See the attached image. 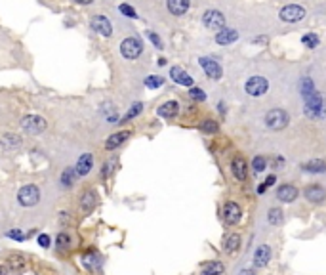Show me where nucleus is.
Returning <instances> with one entry per match:
<instances>
[{
	"instance_id": "nucleus-11",
	"label": "nucleus",
	"mask_w": 326,
	"mask_h": 275,
	"mask_svg": "<svg viewBox=\"0 0 326 275\" xmlns=\"http://www.w3.org/2000/svg\"><path fill=\"white\" fill-rule=\"evenodd\" d=\"M92 29L94 31H97L99 35H103V37H111L113 35V25L109 21L107 18H103V16H96V18H92Z\"/></svg>"
},
{
	"instance_id": "nucleus-25",
	"label": "nucleus",
	"mask_w": 326,
	"mask_h": 275,
	"mask_svg": "<svg viewBox=\"0 0 326 275\" xmlns=\"http://www.w3.org/2000/svg\"><path fill=\"white\" fill-rule=\"evenodd\" d=\"M304 170L307 172H326V162L325 160H309L304 164Z\"/></svg>"
},
{
	"instance_id": "nucleus-29",
	"label": "nucleus",
	"mask_w": 326,
	"mask_h": 275,
	"mask_svg": "<svg viewBox=\"0 0 326 275\" xmlns=\"http://www.w3.org/2000/svg\"><path fill=\"white\" fill-rule=\"evenodd\" d=\"M75 178H77V170L75 168H65V172L61 174V183L67 185V187H71L75 183Z\"/></svg>"
},
{
	"instance_id": "nucleus-14",
	"label": "nucleus",
	"mask_w": 326,
	"mask_h": 275,
	"mask_svg": "<svg viewBox=\"0 0 326 275\" xmlns=\"http://www.w3.org/2000/svg\"><path fill=\"white\" fill-rule=\"evenodd\" d=\"M305 199L311 203H323L326 199V191L321 185H309L305 189Z\"/></svg>"
},
{
	"instance_id": "nucleus-2",
	"label": "nucleus",
	"mask_w": 326,
	"mask_h": 275,
	"mask_svg": "<svg viewBox=\"0 0 326 275\" xmlns=\"http://www.w3.org/2000/svg\"><path fill=\"white\" fill-rule=\"evenodd\" d=\"M21 128L27 134L37 136V134H40V132L46 130V120L42 117H38V115H27V117L21 118Z\"/></svg>"
},
{
	"instance_id": "nucleus-19",
	"label": "nucleus",
	"mask_w": 326,
	"mask_h": 275,
	"mask_svg": "<svg viewBox=\"0 0 326 275\" xmlns=\"http://www.w3.org/2000/svg\"><path fill=\"white\" fill-rule=\"evenodd\" d=\"M130 138V132L128 130H122V132H116V134H113L111 138H107V143H105V147L107 149H116L118 145H122L126 139Z\"/></svg>"
},
{
	"instance_id": "nucleus-24",
	"label": "nucleus",
	"mask_w": 326,
	"mask_h": 275,
	"mask_svg": "<svg viewBox=\"0 0 326 275\" xmlns=\"http://www.w3.org/2000/svg\"><path fill=\"white\" fill-rule=\"evenodd\" d=\"M94 205H96V195H94L92 191H86V193L82 195V199H80V208H82L84 212H92Z\"/></svg>"
},
{
	"instance_id": "nucleus-35",
	"label": "nucleus",
	"mask_w": 326,
	"mask_h": 275,
	"mask_svg": "<svg viewBox=\"0 0 326 275\" xmlns=\"http://www.w3.org/2000/svg\"><path fill=\"white\" fill-rule=\"evenodd\" d=\"M58 245H59V249H69L71 239H69L67 233H59V235H58Z\"/></svg>"
},
{
	"instance_id": "nucleus-1",
	"label": "nucleus",
	"mask_w": 326,
	"mask_h": 275,
	"mask_svg": "<svg viewBox=\"0 0 326 275\" xmlns=\"http://www.w3.org/2000/svg\"><path fill=\"white\" fill-rule=\"evenodd\" d=\"M325 103H323V98L319 92H313L309 98H305V113L311 118H317V117H323L325 115Z\"/></svg>"
},
{
	"instance_id": "nucleus-39",
	"label": "nucleus",
	"mask_w": 326,
	"mask_h": 275,
	"mask_svg": "<svg viewBox=\"0 0 326 275\" xmlns=\"http://www.w3.org/2000/svg\"><path fill=\"white\" fill-rule=\"evenodd\" d=\"M147 37H149V40H151V42L156 46V48H164V46H162V40H160V39H158V37H156L153 31H147Z\"/></svg>"
},
{
	"instance_id": "nucleus-32",
	"label": "nucleus",
	"mask_w": 326,
	"mask_h": 275,
	"mask_svg": "<svg viewBox=\"0 0 326 275\" xmlns=\"http://www.w3.org/2000/svg\"><path fill=\"white\" fill-rule=\"evenodd\" d=\"M2 145L4 147H18V145H21V139L18 136H4L2 138Z\"/></svg>"
},
{
	"instance_id": "nucleus-44",
	"label": "nucleus",
	"mask_w": 326,
	"mask_h": 275,
	"mask_svg": "<svg viewBox=\"0 0 326 275\" xmlns=\"http://www.w3.org/2000/svg\"><path fill=\"white\" fill-rule=\"evenodd\" d=\"M240 275H254V274H252L250 270H242V272H240Z\"/></svg>"
},
{
	"instance_id": "nucleus-34",
	"label": "nucleus",
	"mask_w": 326,
	"mask_h": 275,
	"mask_svg": "<svg viewBox=\"0 0 326 275\" xmlns=\"http://www.w3.org/2000/svg\"><path fill=\"white\" fill-rule=\"evenodd\" d=\"M200 128H202L204 132H210V134H212V132H216L217 130V122L216 120H210V118H208V120H204V122L200 124Z\"/></svg>"
},
{
	"instance_id": "nucleus-43",
	"label": "nucleus",
	"mask_w": 326,
	"mask_h": 275,
	"mask_svg": "<svg viewBox=\"0 0 326 275\" xmlns=\"http://www.w3.org/2000/svg\"><path fill=\"white\" fill-rule=\"evenodd\" d=\"M265 189H267V187H265V183H261L260 187H258V193H263V191H265Z\"/></svg>"
},
{
	"instance_id": "nucleus-7",
	"label": "nucleus",
	"mask_w": 326,
	"mask_h": 275,
	"mask_svg": "<svg viewBox=\"0 0 326 275\" xmlns=\"http://www.w3.org/2000/svg\"><path fill=\"white\" fill-rule=\"evenodd\" d=\"M279 18H281L283 21H288V23L302 21L305 18V10L302 6H298V4H288V6H284L283 10H281Z\"/></svg>"
},
{
	"instance_id": "nucleus-37",
	"label": "nucleus",
	"mask_w": 326,
	"mask_h": 275,
	"mask_svg": "<svg viewBox=\"0 0 326 275\" xmlns=\"http://www.w3.org/2000/svg\"><path fill=\"white\" fill-rule=\"evenodd\" d=\"M189 94H191L193 99H198V101H204V99H206V94L200 90V88H191Z\"/></svg>"
},
{
	"instance_id": "nucleus-17",
	"label": "nucleus",
	"mask_w": 326,
	"mask_h": 275,
	"mask_svg": "<svg viewBox=\"0 0 326 275\" xmlns=\"http://www.w3.org/2000/svg\"><path fill=\"white\" fill-rule=\"evenodd\" d=\"M277 197L283 201V203H292L296 197H298V189L294 185H281L277 189Z\"/></svg>"
},
{
	"instance_id": "nucleus-13",
	"label": "nucleus",
	"mask_w": 326,
	"mask_h": 275,
	"mask_svg": "<svg viewBox=\"0 0 326 275\" xmlns=\"http://www.w3.org/2000/svg\"><path fill=\"white\" fill-rule=\"evenodd\" d=\"M170 77L174 82L181 84V86H193V77H189V73H185L181 67L170 69Z\"/></svg>"
},
{
	"instance_id": "nucleus-9",
	"label": "nucleus",
	"mask_w": 326,
	"mask_h": 275,
	"mask_svg": "<svg viewBox=\"0 0 326 275\" xmlns=\"http://www.w3.org/2000/svg\"><path fill=\"white\" fill-rule=\"evenodd\" d=\"M240 216H242V208H240L237 203H227V205L223 206V220H225L229 226L239 224Z\"/></svg>"
},
{
	"instance_id": "nucleus-18",
	"label": "nucleus",
	"mask_w": 326,
	"mask_h": 275,
	"mask_svg": "<svg viewBox=\"0 0 326 275\" xmlns=\"http://www.w3.org/2000/svg\"><path fill=\"white\" fill-rule=\"evenodd\" d=\"M166 6H168V10H170V14H174V16H183V14L189 10V0H168Z\"/></svg>"
},
{
	"instance_id": "nucleus-31",
	"label": "nucleus",
	"mask_w": 326,
	"mask_h": 275,
	"mask_svg": "<svg viewBox=\"0 0 326 275\" xmlns=\"http://www.w3.org/2000/svg\"><path fill=\"white\" fill-rule=\"evenodd\" d=\"M302 42H304L307 48H317L319 46V42H321V39L317 37V35H304V39H302Z\"/></svg>"
},
{
	"instance_id": "nucleus-23",
	"label": "nucleus",
	"mask_w": 326,
	"mask_h": 275,
	"mask_svg": "<svg viewBox=\"0 0 326 275\" xmlns=\"http://www.w3.org/2000/svg\"><path fill=\"white\" fill-rule=\"evenodd\" d=\"M240 247V235L237 233H233V235H229L227 239H225V245H223V249L225 252H229V254H233V252H237Z\"/></svg>"
},
{
	"instance_id": "nucleus-10",
	"label": "nucleus",
	"mask_w": 326,
	"mask_h": 275,
	"mask_svg": "<svg viewBox=\"0 0 326 275\" xmlns=\"http://www.w3.org/2000/svg\"><path fill=\"white\" fill-rule=\"evenodd\" d=\"M198 63H200V67L204 69L206 77H210V79H214V80L221 79V67H219V63L214 61L212 58H200Z\"/></svg>"
},
{
	"instance_id": "nucleus-36",
	"label": "nucleus",
	"mask_w": 326,
	"mask_h": 275,
	"mask_svg": "<svg viewBox=\"0 0 326 275\" xmlns=\"http://www.w3.org/2000/svg\"><path fill=\"white\" fill-rule=\"evenodd\" d=\"M118 10H120L124 16H128V18H137L135 10H134L132 6H128V4H120V6H118Z\"/></svg>"
},
{
	"instance_id": "nucleus-26",
	"label": "nucleus",
	"mask_w": 326,
	"mask_h": 275,
	"mask_svg": "<svg viewBox=\"0 0 326 275\" xmlns=\"http://www.w3.org/2000/svg\"><path fill=\"white\" fill-rule=\"evenodd\" d=\"M267 222H269L271 226L283 224V210H281V208H271L269 214H267Z\"/></svg>"
},
{
	"instance_id": "nucleus-40",
	"label": "nucleus",
	"mask_w": 326,
	"mask_h": 275,
	"mask_svg": "<svg viewBox=\"0 0 326 275\" xmlns=\"http://www.w3.org/2000/svg\"><path fill=\"white\" fill-rule=\"evenodd\" d=\"M8 237H12V239H18V241H23V239H25V235H23L19 229H16V231H8Z\"/></svg>"
},
{
	"instance_id": "nucleus-41",
	"label": "nucleus",
	"mask_w": 326,
	"mask_h": 275,
	"mask_svg": "<svg viewBox=\"0 0 326 275\" xmlns=\"http://www.w3.org/2000/svg\"><path fill=\"white\" fill-rule=\"evenodd\" d=\"M38 245L44 247V249H48L50 247V237L48 235H38Z\"/></svg>"
},
{
	"instance_id": "nucleus-3",
	"label": "nucleus",
	"mask_w": 326,
	"mask_h": 275,
	"mask_svg": "<svg viewBox=\"0 0 326 275\" xmlns=\"http://www.w3.org/2000/svg\"><path fill=\"white\" fill-rule=\"evenodd\" d=\"M141 52H143V44H141V40L135 39V37L124 39V40L120 42V54H122L126 59H135V58H139Z\"/></svg>"
},
{
	"instance_id": "nucleus-21",
	"label": "nucleus",
	"mask_w": 326,
	"mask_h": 275,
	"mask_svg": "<svg viewBox=\"0 0 326 275\" xmlns=\"http://www.w3.org/2000/svg\"><path fill=\"white\" fill-rule=\"evenodd\" d=\"M177 111H179V103L177 101H166V103H162L158 107V115L164 117V118H172V117L177 115Z\"/></svg>"
},
{
	"instance_id": "nucleus-8",
	"label": "nucleus",
	"mask_w": 326,
	"mask_h": 275,
	"mask_svg": "<svg viewBox=\"0 0 326 275\" xmlns=\"http://www.w3.org/2000/svg\"><path fill=\"white\" fill-rule=\"evenodd\" d=\"M246 92L250 94V96H254V98H258V96H263L267 88H269V82L263 79V77H250L248 80H246Z\"/></svg>"
},
{
	"instance_id": "nucleus-28",
	"label": "nucleus",
	"mask_w": 326,
	"mask_h": 275,
	"mask_svg": "<svg viewBox=\"0 0 326 275\" xmlns=\"http://www.w3.org/2000/svg\"><path fill=\"white\" fill-rule=\"evenodd\" d=\"M300 90H302V96L304 98H309L313 92H315V86H313V80L311 79H302V82H300Z\"/></svg>"
},
{
	"instance_id": "nucleus-45",
	"label": "nucleus",
	"mask_w": 326,
	"mask_h": 275,
	"mask_svg": "<svg viewBox=\"0 0 326 275\" xmlns=\"http://www.w3.org/2000/svg\"><path fill=\"white\" fill-rule=\"evenodd\" d=\"M78 4H90V2H94V0H77Z\"/></svg>"
},
{
	"instance_id": "nucleus-22",
	"label": "nucleus",
	"mask_w": 326,
	"mask_h": 275,
	"mask_svg": "<svg viewBox=\"0 0 326 275\" xmlns=\"http://www.w3.org/2000/svg\"><path fill=\"white\" fill-rule=\"evenodd\" d=\"M223 264L221 262H208L206 266H202L200 275H221L223 274Z\"/></svg>"
},
{
	"instance_id": "nucleus-15",
	"label": "nucleus",
	"mask_w": 326,
	"mask_h": 275,
	"mask_svg": "<svg viewBox=\"0 0 326 275\" xmlns=\"http://www.w3.org/2000/svg\"><path fill=\"white\" fill-rule=\"evenodd\" d=\"M231 168H233V174H235L237 180H240V182L246 180V176H248V166H246V160L242 159V157H235L233 162H231Z\"/></svg>"
},
{
	"instance_id": "nucleus-33",
	"label": "nucleus",
	"mask_w": 326,
	"mask_h": 275,
	"mask_svg": "<svg viewBox=\"0 0 326 275\" xmlns=\"http://www.w3.org/2000/svg\"><path fill=\"white\" fill-rule=\"evenodd\" d=\"M265 166H267V162H265L263 157H254V160H252V168H254L256 172H263Z\"/></svg>"
},
{
	"instance_id": "nucleus-16",
	"label": "nucleus",
	"mask_w": 326,
	"mask_h": 275,
	"mask_svg": "<svg viewBox=\"0 0 326 275\" xmlns=\"http://www.w3.org/2000/svg\"><path fill=\"white\" fill-rule=\"evenodd\" d=\"M269 258H271V249L267 245H260L256 254H254V266L256 268H265Z\"/></svg>"
},
{
	"instance_id": "nucleus-5",
	"label": "nucleus",
	"mask_w": 326,
	"mask_h": 275,
	"mask_svg": "<svg viewBox=\"0 0 326 275\" xmlns=\"http://www.w3.org/2000/svg\"><path fill=\"white\" fill-rule=\"evenodd\" d=\"M40 199V191L37 185H23L18 193V201L23 206H35Z\"/></svg>"
},
{
	"instance_id": "nucleus-42",
	"label": "nucleus",
	"mask_w": 326,
	"mask_h": 275,
	"mask_svg": "<svg viewBox=\"0 0 326 275\" xmlns=\"http://www.w3.org/2000/svg\"><path fill=\"white\" fill-rule=\"evenodd\" d=\"M277 182V176H275V174H271V176H269V178H267V180H265V187H271V185H273V183Z\"/></svg>"
},
{
	"instance_id": "nucleus-30",
	"label": "nucleus",
	"mask_w": 326,
	"mask_h": 275,
	"mask_svg": "<svg viewBox=\"0 0 326 275\" xmlns=\"http://www.w3.org/2000/svg\"><path fill=\"white\" fill-rule=\"evenodd\" d=\"M162 84H164V79L158 77V75H151V77L145 79V86H147V88H158V86H162Z\"/></svg>"
},
{
	"instance_id": "nucleus-6",
	"label": "nucleus",
	"mask_w": 326,
	"mask_h": 275,
	"mask_svg": "<svg viewBox=\"0 0 326 275\" xmlns=\"http://www.w3.org/2000/svg\"><path fill=\"white\" fill-rule=\"evenodd\" d=\"M202 23L210 31H219V29L225 27V16L221 12H217V10H208L202 16Z\"/></svg>"
},
{
	"instance_id": "nucleus-12",
	"label": "nucleus",
	"mask_w": 326,
	"mask_h": 275,
	"mask_svg": "<svg viewBox=\"0 0 326 275\" xmlns=\"http://www.w3.org/2000/svg\"><path fill=\"white\" fill-rule=\"evenodd\" d=\"M239 39V33L235 29H219L216 33V42L221 46H227V44H233L235 40Z\"/></svg>"
},
{
	"instance_id": "nucleus-4",
	"label": "nucleus",
	"mask_w": 326,
	"mask_h": 275,
	"mask_svg": "<svg viewBox=\"0 0 326 275\" xmlns=\"http://www.w3.org/2000/svg\"><path fill=\"white\" fill-rule=\"evenodd\" d=\"M288 124V113L284 109H271L265 115V126L271 130H283Z\"/></svg>"
},
{
	"instance_id": "nucleus-46",
	"label": "nucleus",
	"mask_w": 326,
	"mask_h": 275,
	"mask_svg": "<svg viewBox=\"0 0 326 275\" xmlns=\"http://www.w3.org/2000/svg\"><path fill=\"white\" fill-rule=\"evenodd\" d=\"M0 275H6V270H4L2 266H0Z\"/></svg>"
},
{
	"instance_id": "nucleus-27",
	"label": "nucleus",
	"mask_w": 326,
	"mask_h": 275,
	"mask_svg": "<svg viewBox=\"0 0 326 275\" xmlns=\"http://www.w3.org/2000/svg\"><path fill=\"white\" fill-rule=\"evenodd\" d=\"M116 166H118V159L113 157V159L105 160V162H103V168H101V176H103V178H109V176L115 172Z\"/></svg>"
},
{
	"instance_id": "nucleus-20",
	"label": "nucleus",
	"mask_w": 326,
	"mask_h": 275,
	"mask_svg": "<svg viewBox=\"0 0 326 275\" xmlns=\"http://www.w3.org/2000/svg\"><path fill=\"white\" fill-rule=\"evenodd\" d=\"M92 164H94V157L92 155H88V153H84L80 159H78V162H77V174L78 176H86L88 172H90V168H92Z\"/></svg>"
},
{
	"instance_id": "nucleus-38",
	"label": "nucleus",
	"mask_w": 326,
	"mask_h": 275,
	"mask_svg": "<svg viewBox=\"0 0 326 275\" xmlns=\"http://www.w3.org/2000/svg\"><path fill=\"white\" fill-rule=\"evenodd\" d=\"M141 109H143V105H141V103H135V105H132V109L128 111V113H126V117H124V118H134L135 115L141 113Z\"/></svg>"
}]
</instances>
